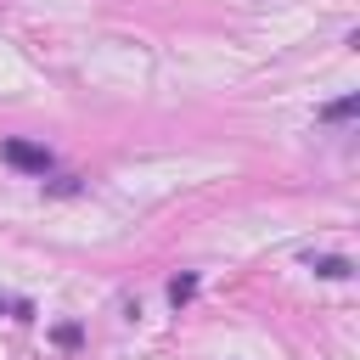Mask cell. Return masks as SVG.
Segmentation results:
<instances>
[{
	"label": "cell",
	"instance_id": "obj_3",
	"mask_svg": "<svg viewBox=\"0 0 360 360\" xmlns=\"http://www.w3.org/2000/svg\"><path fill=\"white\" fill-rule=\"evenodd\" d=\"M321 276H349V259H315Z\"/></svg>",
	"mask_w": 360,
	"mask_h": 360
},
{
	"label": "cell",
	"instance_id": "obj_1",
	"mask_svg": "<svg viewBox=\"0 0 360 360\" xmlns=\"http://www.w3.org/2000/svg\"><path fill=\"white\" fill-rule=\"evenodd\" d=\"M0 152H6V163L28 169V174H45V169H51V152H45V146H34V141H6Z\"/></svg>",
	"mask_w": 360,
	"mask_h": 360
},
{
	"label": "cell",
	"instance_id": "obj_2",
	"mask_svg": "<svg viewBox=\"0 0 360 360\" xmlns=\"http://www.w3.org/2000/svg\"><path fill=\"white\" fill-rule=\"evenodd\" d=\"M354 107H360V101H354V96H343V101H332L321 118H332V124H338V118H354Z\"/></svg>",
	"mask_w": 360,
	"mask_h": 360
},
{
	"label": "cell",
	"instance_id": "obj_4",
	"mask_svg": "<svg viewBox=\"0 0 360 360\" xmlns=\"http://www.w3.org/2000/svg\"><path fill=\"white\" fill-rule=\"evenodd\" d=\"M0 309H17V315H22V321H28V315H34V309H28V304H22V298H11V292H0Z\"/></svg>",
	"mask_w": 360,
	"mask_h": 360
}]
</instances>
